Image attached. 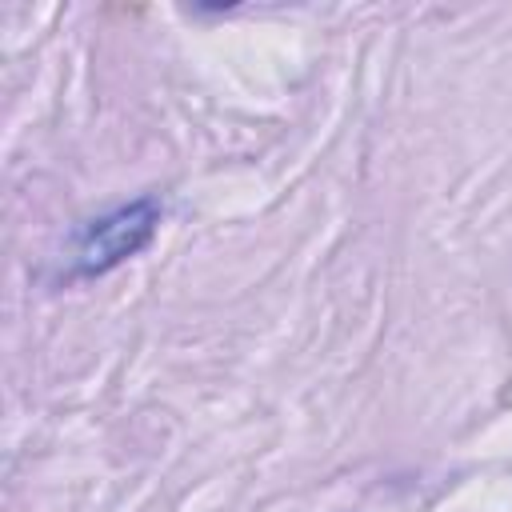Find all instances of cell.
<instances>
[{"label": "cell", "mask_w": 512, "mask_h": 512, "mask_svg": "<svg viewBox=\"0 0 512 512\" xmlns=\"http://www.w3.org/2000/svg\"><path fill=\"white\" fill-rule=\"evenodd\" d=\"M156 224H160V204L152 196H140L132 204H120L108 216L88 220L72 244V272L76 276L112 272L116 264H124L128 256H136L140 248L152 244Z\"/></svg>", "instance_id": "cell-1"}]
</instances>
